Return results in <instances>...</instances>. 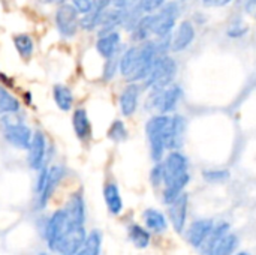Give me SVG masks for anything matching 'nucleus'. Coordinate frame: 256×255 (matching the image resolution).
Returning a JSON list of instances; mask_svg holds the SVG:
<instances>
[{"label": "nucleus", "mask_w": 256, "mask_h": 255, "mask_svg": "<svg viewBox=\"0 0 256 255\" xmlns=\"http://www.w3.org/2000/svg\"><path fill=\"white\" fill-rule=\"evenodd\" d=\"M66 216H68V227H81L84 224V200L81 194H74L66 206Z\"/></svg>", "instance_id": "nucleus-15"}, {"label": "nucleus", "mask_w": 256, "mask_h": 255, "mask_svg": "<svg viewBox=\"0 0 256 255\" xmlns=\"http://www.w3.org/2000/svg\"><path fill=\"white\" fill-rule=\"evenodd\" d=\"M130 33H132L134 41H138V42L148 41V38L153 35V14L142 15L141 20L138 21V24L135 26V29Z\"/></svg>", "instance_id": "nucleus-22"}, {"label": "nucleus", "mask_w": 256, "mask_h": 255, "mask_svg": "<svg viewBox=\"0 0 256 255\" xmlns=\"http://www.w3.org/2000/svg\"><path fill=\"white\" fill-rule=\"evenodd\" d=\"M248 32V29L246 27H238V26H234L230 32H228V35L231 36V38H242L244 33Z\"/></svg>", "instance_id": "nucleus-41"}, {"label": "nucleus", "mask_w": 256, "mask_h": 255, "mask_svg": "<svg viewBox=\"0 0 256 255\" xmlns=\"http://www.w3.org/2000/svg\"><path fill=\"white\" fill-rule=\"evenodd\" d=\"M237 255H249L248 252H240V254H237Z\"/></svg>", "instance_id": "nucleus-45"}, {"label": "nucleus", "mask_w": 256, "mask_h": 255, "mask_svg": "<svg viewBox=\"0 0 256 255\" xmlns=\"http://www.w3.org/2000/svg\"><path fill=\"white\" fill-rule=\"evenodd\" d=\"M102 9H98L96 6L84 14V17L80 20V26L84 29V30H94L96 27H99V23H100V17H102Z\"/></svg>", "instance_id": "nucleus-30"}, {"label": "nucleus", "mask_w": 256, "mask_h": 255, "mask_svg": "<svg viewBox=\"0 0 256 255\" xmlns=\"http://www.w3.org/2000/svg\"><path fill=\"white\" fill-rule=\"evenodd\" d=\"M180 15V6L177 2H165L164 6L153 14V35L158 38L171 36V32L176 26V21Z\"/></svg>", "instance_id": "nucleus-5"}, {"label": "nucleus", "mask_w": 256, "mask_h": 255, "mask_svg": "<svg viewBox=\"0 0 256 255\" xmlns=\"http://www.w3.org/2000/svg\"><path fill=\"white\" fill-rule=\"evenodd\" d=\"M104 197H105V203H106L108 210L112 215H118L123 209V201H122V195H120L117 185L116 183H106L104 188Z\"/></svg>", "instance_id": "nucleus-21"}, {"label": "nucleus", "mask_w": 256, "mask_h": 255, "mask_svg": "<svg viewBox=\"0 0 256 255\" xmlns=\"http://www.w3.org/2000/svg\"><path fill=\"white\" fill-rule=\"evenodd\" d=\"M204 6H208V8H222V6H226L231 3V0H202Z\"/></svg>", "instance_id": "nucleus-38"}, {"label": "nucleus", "mask_w": 256, "mask_h": 255, "mask_svg": "<svg viewBox=\"0 0 256 255\" xmlns=\"http://www.w3.org/2000/svg\"><path fill=\"white\" fill-rule=\"evenodd\" d=\"M74 2V6L78 9V12L81 14H87L90 12L93 8H94V3L96 0H72Z\"/></svg>", "instance_id": "nucleus-37"}, {"label": "nucleus", "mask_w": 256, "mask_h": 255, "mask_svg": "<svg viewBox=\"0 0 256 255\" xmlns=\"http://www.w3.org/2000/svg\"><path fill=\"white\" fill-rule=\"evenodd\" d=\"M112 2H114V0H96L94 6H96L98 9L105 11V9H108V6H110V5H112Z\"/></svg>", "instance_id": "nucleus-43"}, {"label": "nucleus", "mask_w": 256, "mask_h": 255, "mask_svg": "<svg viewBox=\"0 0 256 255\" xmlns=\"http://www.w3.org/2000/svg\"><path fill=\"white\" fill-rule=\"evenodd\" d=\"M108 138L116 141V143L124 141L128 138V129H126V126H124V123L122 120L112 122V125L108 129Z\"/></svg>", "instance_id": "nucleus-32"}, {"label": "nucleus", "mask_w": 256, "mask_h": 255, "mask_svg": "<svg viewBox=\"0 0 256 255\" xmlns=\"http://www.w3.org/2000/svg\"><path fill=\"white\" fill-rule=\"evenodd\" d=\"M144 221H146V225H147L150 230L156 231V233H162V231H165L166 227H168L165 216H164L160 212L154 210V209L146 210V213H144Z\"/></svg>", "instance_id": "nucleus-25"}, {"label": "nucleus", "mask_w": 256, "mask_h": 255, "mask_svg": "<svg viewBox=\"0 0 256 255\" xmlns=\"http://www.w3.org/2000/svg\"><path fill=\"white\" fill-rule=\"evenodd\" d=\"M237 236L234 234H224L212 248L210 254L208 255H231L236 248H237Z\"/></svg>", "instance_id": "nucleus-24"}, {"label": "nucleus", "mask_w": 256, "mask_h": 255, "mask_svg": "<svg viewBox=\"0 0 256 255\" xmlns=\"http://www.w3.org/2000/svg\"><path fill=\"white\" fill-rule=\"evenodd\" d=\"M129 237L134 242V245L136 248H140V249L147 248L148 243H150V234H148V231L146 228H142L141 225H136V224L130 225V228H129Z\"/></svg>", "instance_id": "nucleus-28"}, {"label": "nucleus", "mask_w": 256, "mask_h": 255, "mask_svg": "<svg viewBox=\"0 0 256 255\" xmlns=\"http://www.w3.org/2000/svg\"><path fill=\"white\" fill-rule=\"evenodd\" d=\"M54 101L57 104V107L63 111H69L70 107H72V102H74V96H72V92L63 86V84H57L54 87Z\"/></svg>", "instance_id": "nucleus-27"}, {"label": "nucleus", "mask_w": 256, "mask_h": 255, "mask_svg": "<svg viewBox=\"0 0 256 255\" xmlns=\"http://www.w3.org/2000/svg\"><path fill=\"white\" fill-rule=\"evenodd\" d=\"M100 246H102V234L94 230L86 237L82 248L80 249V252L76 255H99L100 254Z\"/></svg>", "instance_id": "nucleus-26"}, {"label": "nucleus", "mask_w": 256, "mask_h": 255, "mask_svg": "<svg viewBox=\"0 0 256 255\" xmlns=\"http://www.w3.org/2000/svg\"><path fill=\"white\" fill-rule=\"evenodd\" d=\"M45 137L40 132H34L28 147V164L33 170H40L45 159Z\"/></svg>", "instance_id": "nucleus-16"}, {"label": "nucleus", "mask_w": 256, "mask_h": 255, "mask_svg": "<svg viewBox=\"0 0 256 255\" xmlns=\"http://www.w3.org/2000/svg\"><path fill=\"white\" fill-rule=\"evenodd\" d=\"M86 237H87V234H86L84 225L68 227L64 236L62 237V240L57 246V251H60L63 255H76L82 248Z\"/></svg>", "instance_id": "nucleus-8"}, {"label": "nucleus", "mask_w": 256, "mask_h": 255, "mask_svg": "<svg viewBox=\"0 0 256 255\" xmlns=\"http://www.w3.org/2000/svg\"><path fill=\"white\" fill-rule=\"evenodd\" d=\"M118 65H120V60H117L116 56L106 59V63H105V69H104V78L105 80H111L114 78L117 69H118Z\"/></svg>", "instance_id": "nucleus-34"}, {"label": "nucleus", "mask_w": 256, "mask_h": 255, "mask_svg": "<svg viewBox=\"0 0 256 255\" xmlns=\"http://www.w3.org/2000/svg\"><path fill=\"white\" fill-rule=\"evenodd\" d=\"M138 53H140V48L138 47H132L129 48L122 57H120V65H118V69L122 72V75L129 81V78L132 77L135 68H136V62H138Z\"/></svg>", "instance_id": "nucleus-23"}, {"label": "nucleus", "mask_w": 256, "mask_h": 255, "mask_svg": "<svg viewBox=\"0 0 256 255\" xmlns=\"http://www.w3.org/2000/svg\"><path fill=\"white\" fill-rule=\"evenodd\" d=\"M20 110V102L3 87H0V114H10Z\"/></svg>", "instance_id": "nucleus-29"}, {"label": "nucleus", "mask_w": 256, "mask_h": 255, "mask_svg": "<svg viewBox=\"0 0 256 255\" xmlns=\"http://www.w3.org/2000/svg\"><path fill=\"white\" fill-rule=\"evenodd\" d=\"M195 39V27L190 21H182L178 27L176 29L174 35L171 36V47L170 50L172 53L184 51Z\"/></svg>", "instance_id": "nucleus-10"}, {"label": "nucleus", "mask_w": 256, "mask_h": 255, "mask_svg": "<svg viewBox=\"0 0 256 255\" xmlns=\"http://www.w3.org/2000/svg\"><path fill=\"white\" fill-rule=\"evenodd\" d=\"M184 132H186V119L178 114L171 116L168 135H166V149L170 150L180 149L184 141Z\"/></svg>", "instance_id": "nucleus-11"}, {"label": "nucleus", "mask_w": 256, "mask_h": 255, "mask_svg": "<svg viewBox=\"0 0 256 255\" xmlns=\"http://www.w3.org/2000/svg\"><path fill=\"white\" fill-rule=\"evenodd\" d=\"M186 216H188V194L183 192L170 204V219L177 233L183 231L186 224Z\"/></svg>", "instance_id": "nucleus-12"}, {"label": "nucleus", "mask_w": 256, "mask_h": 255, "mask_svg": "<svg viewBox=\"0 0 256 255\" xmlns=\"http://www.w3.org/2000/svg\"><path fill=\"white\" fill-rule=\"evenodd\" d=\"M56 24H57L58 32L63 36H66V38L74 36L78 30V26H80L78 9L74 5L63 3L56 14Z\"/></svg>", "instance_id": "nucleus-6"}, {"label": "nucleus", "mask_w": 256, "mask_h": 255, "mask_svg": "<svg viewBox=\"0 0 256 255\" xmlns=\"http://www.w3.org/2000/svg\"><path fill=\"white\" fill-rule=\"evenodd\" d=\"M140 0H114L112 5L114 8H120V9H126V8H130L134 6L135 3H138Z\"/></svg>", "instance_id": "nucleus-40"}, {"label": "nucleus", "mask_w": 256, "mask_h": 255, "mask_svg": "<svg viewBox=\"0 0 256 255\" xmlns=\"http://www.w3.org/2000/svg\"><path fill=\"white\" fill-rule=\"evenodd\" d=\"M202 177L210 183H220L230 179L228 170H206L202 173Z\"/></svg>", "instance_id": "nucleus-33"}, {"label": "nucleus", "mask_w": 256, "mask_h": 255, "mask_svg": "<svg viewBox=\"0 0 256 255\" xmlns=\"http://www.w3.org/2000/svg\"><path fill=\"white\" fill-rule=\"evenodd\" d=\"M170 122H171V116L158 114L153 116L146 123V134L150 143V155L154 162H160L166 150V135H168Z\"/></svg>", "instance_id": "nucleus-2"}, {"label": "nucleus", "mask_w": 256, "mask_h": 255, "mask_svg": "<svg viewBox=\"0 0 256 255\" xmlns=\"http://www.w3.org/2000/svg\"><path fill=\"white\" fill-rule=\"evenodd\" d=\"M68 230V216H66V212L64 210H58L56 212L48 224H46V228H45V237H46V243L51 249H57L62 237L64 236Z\"/></svg>", "instance_id": "nucleus-7"}, {"label": "nucleus", "mask_w": 256, "mask_h": 255, "mask_svg": "<svg viewBox=\"0 0 256 255\" xmlns=\"http://www.w3.org/2000/svg\"><path fill=\"white\" fill-rule=\"evenodd\" d=\"M123 20H124V9L120 8L105 9L102 12L100 23H99V36L114 32L117 26H123Z\"/></svg>", "instance_id": "nucleus-18"}, {"label": "nucleus", "mask_w": 256, "mask_h": 255, "mask_svg": "<svg viewBox=\"0 0 256 255\" xmlns=\"http://www.w3.org/2000/svg\"><path fill=\"white\" fill-rule=\"evenodd\" d=\"M42 3H54V2H57V0H40Z\"/></svg>", "instance_id": "nucleus-44"}, {"label": "nucleus", "mask_w": 256, "mask_h": 255, "mask_svg": "<svg viewBox=\"0 0 256 255\" xmlns=\"http://www.w3.org/2000/svg\"><path fill=\"white\" fill-rule=\"evenodd\" d=\"M140 93H141V87H140L138 83H130L122 92V95H120V110H122L123 116L129 117L136 111L138 101H140Z\"/></svg>", "instance_id": "nucleus-14"}, {"label": "nucleus", "mask_w": 256, "mask_h": 255, "mask_svg": "<svg viewBox=\"0 0 256 255\" xmlns=\"http://www.w3.org/2000/svg\"><path fill=\"white\" fill-rule=\"evenodd\" d=\"M46 176H48V170H46V168H42V170H40V174H39V177H38V183H36V191H38V192L42 191V188H44V185H45V182H46Z\"/></svg>", "instance_id": "nucleus-39"}, {"label": "nucleus", "mask_w": 256, "mask_h": 255, "mask_svg": "<svg viewBox=\"0 0 256 255\" xmlns=\"http://www.w3.org/2000/svg\"><path fill=\"white\" fill-rule=\"evenodd\" d=\"M14 44H15V48L18 50L20 56L27 59L32 56L33 53V41L28 35H16L14 38Z\"/></svg>", "instance_id": "nucleus-31"}, {"label": "nucleus", "mask_w": 256, "mask_h": 255, "mask_svg": "<svg viewBox=\"0 0 256 255\" xmlns=\"http://www.w3.org/2000/svg\"><path fill=\"white\" fill-rule=\"evenodd\" d=\"M212 231H213V222L210 219L196 221L190 225L188 231V240L194 248H200L207 240Z\"/></svg>", "instance_id": "nucleus-17"}, {"label": "nucleus", "mask_w": 256, "mask_h": 255, "mask_svg": "<svg viewBox=\"0 0 256 255\" xmlns=\"http://www.w3.org/2000/svg\"><path fill=\"white\" fill-rule=\"evenodd\" d=\"M64 176V168L63 167H52L48 170V176H46V182L42 188V191L39 192V207H45L48 200L51 198V195L54 194L56 188L58 186V183L62 182Z\"/></svg>", "instance_id": "nucleus-13"}, {"label": "nucleus", "mask_w": 256, "mask_h": 255, "mask_svg": "<svg viewBox=\"0 0 256 255\" xmlns=\"http://www.w3.org/2000/svg\"><path fill=\"white\" fill-rule=\"evenodd\" d=\"M182 96H183V90L177 84H170L165 89H152L150 104L147 105L156 108L159 114H168L177 108Z\"/></svg>", "instance_id": "nucleus-4"}, {"label": "nucleus", "mask_w": 256, "mask_h": 255, "mask_svg": "<svg viewBox=\"0 0 256 255\" xmlns=\"http://www.w3.org/2000/svg\"><path fill=\"white\" fill-rule=\"evenodd\" d=\"M246 11H248V14H250L252 17H255L256 18V0H248V3H246Z\"/></svg>", "instance_id": "nucleus-42"}, {"label": "nucleus", "mask_w": 256, "mask_h": 255, "mask_svg": "<svg viewBox=\"0 0 256 255\" xmlns=\"http://www.w3.org/2000/svg\"><path fill=\"white\" fill-rule=\"evenodd\" d=\"M4 138L18 149H28L32 143V131L22 123L8 122L4 126Z\"/></svg>", "instance_id": "nucleus-9"}, {"label": "nucleus", "mask_w": 256, "mask_h": 255, "mask_svg": "<svg viewBox=\"0 0 256 255\" xmlns=\"http://www.w3.org/2000/svg\"><path fill=\"white\" fill-rule=\"evenodd\" d=\"M166 0H140V6L144 11V14H152L154 11H158L160 6H164Z\"/></svg>", "instance_id": "nucleus-35"}, {"label": "nucleus", "mask_w": 256, "mask_h": 255, "mask_svg": "<svg viewBox=\"0 0 256 255\" xmlns=\"http://www.w3.org/2000/svg\"><path fill=\"white\" fill-rule=\"evenodd\" d=\"M72 125H74V131H75V134H76V137L80 140L84 141V140L90 138L92 125H90V120H88V116H87L86 110H82V108L75 110L74 117H72Z\"/></svg>", "instance_id": "nucleus-20"}, {"label": "nucleus", "mask_w": 256, "mask_h": 255, "mask_svg": "<svg viewBox=\"0 0 256 255\" xmlns=\"http://www.w3.org/2000/svg\"><path fill=\"white\" fill-rule=\"evenodd\" d=\"M118 47H120V35L117 32L105 33V35L99 36V39L96 42L98 53L105 59H110V57L116 56L117 51H118Z\"/></svg>", "instance_id": "nucleus-19"}, {"label": "nucleus", "mask_w": 256, "mask_h": 255, "mask_svg": "<svg viewBox=\"0 0 256 255\" xmlns=\"http://www.w3.org/2000/svg\"><path fill=\"white\" fill-rule=\"evenodd\" d=\"M177 74V63L170 56H159L152 72L142 81L146 89H165L168 87Z\"/></svg>", "instance_id": "nucleus-3"}, {"label": "nucleus", "mask_w": 256, "mask_h": 255, "mask_svg": "<svg viewBox=\"0 0 256 255\" xmlns=\"http://www.w3.org/2000/svg\"><path fill=\"white\" fill-rule=\"evenodd\" d=\"M62 255H63V254H62Z\"/></svg>", "instance_id": "nucleus-47"}, {"label": "nucleus", "mask_w": 256, "mask_h": 255, "mask_svg": "<svg viewBox=\"0 0 256 255\" xmlns=\"http://www.w3.org/2000/svg\"><path fill=\"white\" fill-rule=\"evenodd\" d=\"M39 255H48V254H45V252H42V254H39Z\"/></svg>", "instance_id": "nucleus-46"}, {"label": "nucleus", "mask_w": 256, "mask_h": 255, "mask_svg": "<svg viewBox=\"0 0 256 255\" xmlns=\"http://www.w3.org/2000/svg\"><path fill=\"white\" fill-rule=\"evenodd\" d=\"M164 201L166 204H171L180 194H183V189L188 186L190 176L188 173V158L172 150L164 161Z\"/></svg>", "instance_id": "nucleus-1"}, {"label": "nucleus", "mask_w": 256, "mask_h": 255, "mask_svg": "<svg viewBox=\"0 0 256 255\" xmlns=\"http://www.w3.org/2000/svg\"><path fill=\"white\" fill-rule=\"evenodd\" d=\"M150 179H152L153 186H160L164 183V165L160 162H158L154 165V168L152 170Z\"/></svg>", "instance_id": "nucleus-36"}]
</instances>
